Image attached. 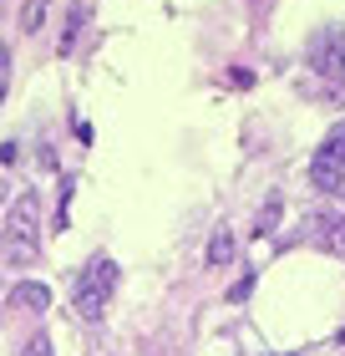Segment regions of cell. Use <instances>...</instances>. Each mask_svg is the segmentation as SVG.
<instances>
[{"label": "cell", "instance_id": "14", "mask_svg": "<svg viewBox=\"0 0 345 356\" xmlns=\"http://www.w3.org/2000/svg\"><path fill=\"white\" fill-rule=\"evenodd\" d=\"M340 341H345V326H340Z\"/></svg>", "mask_w": 345, "mask_h": 356}, {"label": "cell", "instance_id": "5", "mask_svg": "<svg viewBox=\"0 0 345 356\" xmlns=\"http://www.w3.org/2000/svg\"><path fill=\"white\" fill-rule=\"evenodd\" d=\"M10 305H15V311H46V305H51V290L36 285V280H21L10 290Z\"/></svg>", "mask_w": 345, "mask_h": 356}, {"label": "cell", "instance_id": "4", "mask_svg": "<svg viewBox=\"0 0 345 356\" xmlns=\"http://www.w3.org/2000/svg\"><path fill=\"white\" fill-rule=\"evenodd\" d=\"M36 224H41V199H36V188H31V193H21V199L10 204V229L6 234L36 239Z\"/></svg>", "mask_w": 345, "mask_h": 356}, {"label": "cell", "instance_id": "2", "mask_svg": "<svg viewBox=\"0 0 345 356\" xmlns=\"http://www.w3.org/2000/svg\"><path fill=\"white\" fill-rule=\"evenodd\" d=\"M310 178H315V188H325V193H335V199H345V127H335V133L315 148Z\"/></svg>", "mask_w": 345, "mask_h": 356}, {"label": "cell", "instance_id": "11", "mask_svg": "<svg viewBox=\"0 0 345 356\" xmlns=\"http://www.w3.org/2000/svg\"><path fill=\"white\" fill-rule=\"evenodd\" d=\"M274 219H279V199H269V204H264V214H259V229H269Z\"/></svg>", "mask_w": 345, "mask_h": 356}, {"label": "cell", "instance_id": "7", "mask_svg": "<svg viewBox=\"0 0 345 356\" xmlns=\"http://www.w3.org/2000/svg\"><path fill=\"white\" fill-rule=\"evenodd\" d=\"M310 229H315V239H320V245H330V250H345V219H330V214H320L315 224H310Z\"/></svg>", "mask_w": 345, "mask_h": 356}, {"label": "cell", "instance_id": "9", "mask_svg": "<svg viewBox=\"0 0 345 356\" xmlns=\"http://www.w3.org/2000/svg\"><path fill=\"white\" fill-rule=\"evenodd\" d=\"M41 15H46V0H31V6L21 10V31H31V36H36V31H41Z\"/></svg>", "mask_w": 345, "mask_h": 356}, {"label": "cell", "instance_id": "10", "mask_svg": "<svg viewBox=\"0 0 345 356\" xmlns=\"http://www.w3.org/2000/svg\"><path fill=\"white\" fill-rule=\"evenodd\" d=\"M21 356H51V341H46V336H31Z\"/></svg>", "mask_w": 345, "mask_h": 356}, {"label": "cell", "instance_id": "13", "mask_svg": "<svg viewBox=\"0 0 345 356\" xmlns=\"http://www.w3.org/2000/svg\"><path fill=\"white\" fill-rule=\"evenodd\" d=\"M0 204H6V188H0Z\"/></svg>", "mask_w": 345, "mask_h": 356}, {"label": "cell", "instance_id": "12", "mask_svg": "<svg viewBox=\"0 0 345 356\" xmlns=\"http://www.w3.org/2000/svg\"><path fill=\"white\" fill-rule=\"evenodd\" d=\"M0 102H6V76H0Z\"/></svg>", "mask_w": 345, "mask_h": 356}, {"label": "cell", "instance_id": "6", "mask_svg": "<svg viewBox=\"0 0 345 356\" xmlns=\"http://www.w3.org/2000/svg\"><path fill=\"white\" fill-rule=\"evenodd\" d=\"M0 260H6V265H31V260H36V239L6 234V239H0Z\"/></svg>", "mask_w": 345, "mask_h": 356}, {"label": "cell", "instance_id": "1", "mask_svg": "<svg viewBox=\"0 0 345 356\" xmlns=\"http://www.w3.org/2000/svg\"><path fill=\"white\" fill-rule=\"evenodd\" d=\"M112 290H117V265H112L107 254H96V260L76 275V285H71L76 316H81V321H102L107 305H112Z\"/></svg>", "mask_w": 345, "mask_h": 356}, {"label": "cell", "instance_id": "8", "mask_svg": "<svg viewBox=\"0 0 345 356\" xmlns=\"http://www.w3.org/2000/svg\"><path fill=\"white\" fill-rule=\"evenodd\" d=\"M234 260V229H213V245H208V265H228Z\"/></svg>", "mask_w": 345, "mask_h": 356}, {"label": "cell", "instance_id": "3", "mask_svg": "<svg viewBox=\"0 0 345 356\" xmlns=\"http://www.w3.org/2000/svg\"><path fill=\"white\" fill-rule=\"evenodd\" d=\"M310 67L320 76H335L345 82V26H325L315 41H310Z\"/></svg>", "mask_w": 345, "mask_h": 356}]
</instances>
